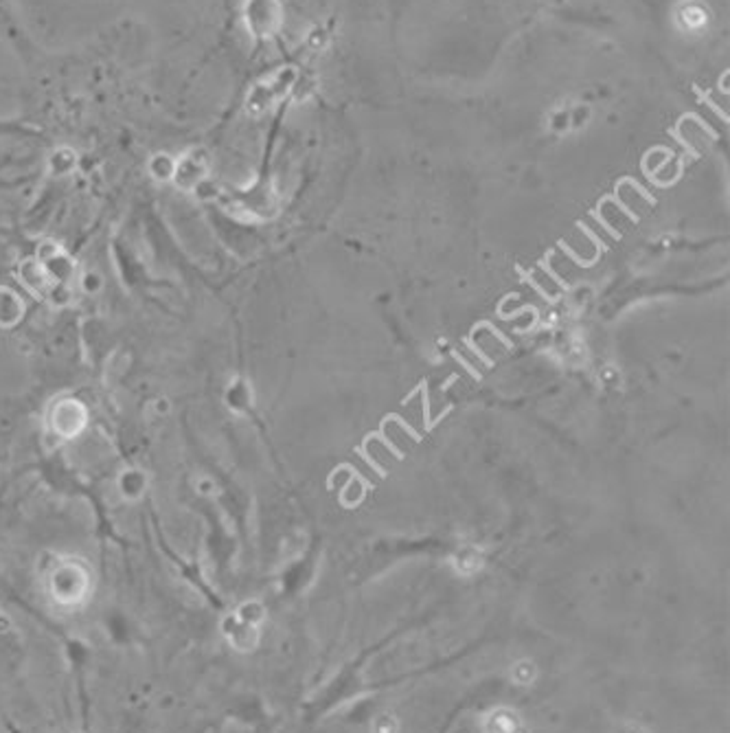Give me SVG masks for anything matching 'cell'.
<instances>
[{
    "label": "cell",
    "mask_w": 730,
    "mask_h": 733,
    "mask_svg": "<svg viewBox=\"0 0 730 733\" xmlns=\"http://www.w3.org/2000/svg\"><path fill=\"white\" fill-rule=\"evenodd\" d=\"M202 171L204 170H202L200 161L195 158V154L185 156L180 162H176V170H174L176 183L180 185L182 189H191V187H195V183L200 180Z\"/></svg>",
    "instance_id": "cell-4"
},
{
    "label": "cell",
    "mask_w": 730,
    "mask_h": 733,
    "mask_svg": "<svg viewBox=\"0 0 730 733\" xmlns=\"http://www.w3.org/2000/svg\"><path fill=\"white\" fill-rule=\"evenodd\" d=\"M287 86H292V73H290V71H286V73L281 71V73H277L275 78H272L270 81H266V84L254 86V90L251 95V102H248V104H251V108H253V105H259V108H263V105H270L278 97V95L286 93Z\"/></svg>",
    "instance_id": "cell-3"
},
{
    "label": "cell",
    "mask_w": 730,
    "mask_h": 733,
    "mask_svg": "<svg viewBox=\"0 0 730 733\" xmlns=\"http://www.w3.org/2000/svg\"><path fill=\"white\" fill-rule=\"evenodd\" d=\"M244 16H246V27L251 29L254 37H270L281 27L278 0H248Z\"/></svg>",
    "instance_id": "cell-1"
},
{
    "label": "cell",
    "mask_w": 730,
    "mask_h": 733,
    "mask_svg": "<svg viewBox=\"0 0 730 733\" xmlns=\"http://www.w3.org/2000/svg\"><path fill=\"white\" fill-rule=\"evenodd\" d=\"M88 579L73 564H64L53 573V597L62 604H75L84 597Z\"/></svg>",
    "instance_id": "cell-2"
}]
</instances>
